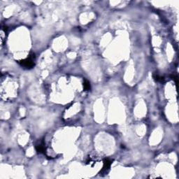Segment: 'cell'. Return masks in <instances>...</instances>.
<instances>
[{
    "label": "cell",
    "mask_w": 179,
    "mask_h": 179,
    "mask_svg": "<svg viewBox=\"0 0 179 179\" xmlns=\"http://www.w3.org/2000/svg\"><path fill=\"white\" fill-rule=\"evenodd\" d=\"M34 61H35V55L34 53H31L26 59L19 61V64L24 68L32 69L35 65Z\"/></svg>",
    "instance_id": "obj_1"
},
{
    "label": "cell",
    "mask_w": 179,
    "mask_h": 179,
    "mask_svg": "<svg viewBox=\"0 0 179 179\" xmlns=\"http://www.w3.org/2000/svg\"><path fill=\"white\" fill-rule=\"evenodd\" d=\"M112 164V161L109 159H105L104 160V166H103V169H102V172H104L106 174L107 171L110 169L111 165Z\"/></svg>",
    "instance_id": "obj_2"
},
{
    "label": "cell",
    "mask_w": 179,
    "mask_h": 179,
    "mask_svg": "<svg viewBox=\"0 0 179 179\" xmlns=\"http://www.w3.org/2000/svg\"><path fill=\"white\" fill-rule=\"evenodd\" d=\"M36 150H37V151L39 153H44V154H45V148L44 143L42 141L39 145H37V146H36Z\"/></svg>",
    "instance_id": "obj_3"
},
{
    "label": "cell",
    "mask_w": 179,
    "mask_h": 179,
    "mask_svg": "<svg viewBox=\"0 0 179 179\" xmlns=\"http://www.w3.org/2000/svg\"><path fill=\"white\" fill-rule=\"evenodd\" d=\"M153 76V78L155 79L156 81L160 82V83H162V82L164 81V77L160 76L158 75L157 73H154Z\"/></svg>",
    "instance_id": "obj_4"
},
{
    "label": "cell",
    "mask_w": 179,
    "mask_h": 179,
    "mask_svg": "<svg viewBox=\"0 0 179 179\" xmlns=\"http://www.w3.org/2000/svg\"><path fill=\"white\" fill-rule=\"evenodd\" d=\"M83 89H84L85 91H88V90L91 89L90 83L87 80H84V81H83Z\"/></svg>",
    "instance_id": "obj_5"
},
{
    "label": "cell",
    "mask_w": 179,
    "mask_h": 179,
    "mask_svg": "<svg viewBox=\"0 0 179 179\" xmlns=\"http://www.w3.org/2000/svg\"><path fill=\"white\" fill-rule=\"evenodd\" d=\"M171 78H173V80H174L176 82V83H178V76L176 75H173Z\"/></svg>",
    "instance_id": "obj_6"
}]
</instances>
